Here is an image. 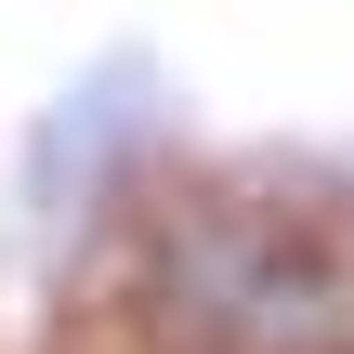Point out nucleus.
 <instances>
[{
  "mask_svg": "<svg viewBox=\"0 0 354 354\" xmlns=\"http://www.w3.org/2000/svg\"><path fill=\"white\" fill-rule=\"evenodd\" d=\"M131 315L158 354H354V236L289 184H197L145 223Z\"/></svg>",
  "mask_w": 354,
  "mask_h": 354,
  "instance_id": "nucleus-1",
  "label": "nucleus"
}]
</instances>
